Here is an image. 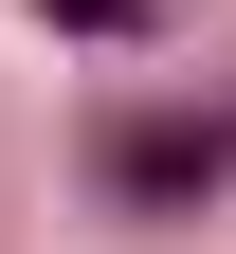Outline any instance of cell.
<instances>
[{
  "label": "cell",
  "mask_w": 236,
  "mask_h": 254,
  "mask_svg": "<svg viewBox=\"0 0 236 254\" xmlns=\"http://www.w3.org/2000/svg\"><path fill=\"white\" fill-rule=\"evenodd\" d=\"M218 182H236V127H218V109H127V127H109V200H127V218H200Z\"/></svg>",
  "instance_id": "obj_1"
},
{
  "label": "cell",
  "mask_w": 236,
  "mask_h": 254,
  "mask_svg": "<svg viewBox=\"0 0 236 254\" xmlns=\"http://www.w3.org/2000/svg\"><path fill=\"white\" fill-rule=\"evenodd\" d=\"M55 18H73V37H146L163 0H55Z\"/></svg>",
  "instance_id": "obj_2"
}]
</instances>
